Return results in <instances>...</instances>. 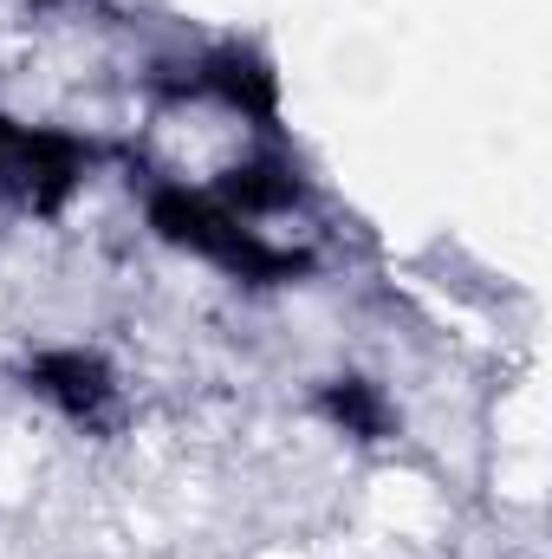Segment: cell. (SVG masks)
I'll return each instance as SVG.
<instances>
[{"label": "cell", "mask_w": 552, "mask_h": 559, "mask_svg": "<svg viewBox=\"0 0 552 559\" xmlns=\"http://www.w3.org/2000/svg\"><path fill=\"white\" fill-rule=\"evenodd\" d=\"M92 156L98 150L85 138H72V131L26 124V118L0 111V209L7 215H33V222L65 215V202L92 176Z\"/></svg>", "instance_id": "obj_3"}, {"label": "cell", "mask_w": 552, "mask_h": 559, "mask_svg": "<svg viewBox=\"0 0 552 559\" xmlns=\"http://www.w3.org/2000/svg\"><path fill=\"white\" fill-rule=\"evenodd\" d=\"M182 92L215 98V105H228V111H241V118H254V124H274L279 118V72L254 52V46H235V39L195 52V59L182 66Z\"/></svg>", "instance_id": "obj_4"}, {"label": "cell", "mask_w": 552, "mask_h": 559, "mask_svg": "<svg viewBox=\"0 0 552 559\" xmlns=\"http://www.w3.org/2000/svg\"><path fill=\"white\" fill-rule=\"evenodd\" d=\"M143 222H149L156 241H169V248H182V254H195V261H208V267H221L235 280H248V286H279V280L312 274V254L267 241L254 222H241L235 209H221L208 189H189V182H156L143 195Z\"/></svg>", "instance_id": "obj_1"}, {"label": "cell", "mask_w": 552, "mask_h": 559, "mask_svg": "<svg viewBox=\"0 0 552 559\" xmlns=\"http://www.w3.org/2000/svg\"><path fill=\"white\" fill-rule=\"evenodd\" d=\"M39 7H65V0H39Z\"/></svg>", "instance_id": "obj_7"}, {"label": "cell", "mask_w": 552, "mask_h": 559, "mask_svg": "<svg viewBox=\"0 0 552 559\" xmlns=\"http://www.w3.org/2000/svg\"><path fill=\"white\" fill-rule=\"evenodd\" d=\"M312 417L332 423V429H338V436H351V442H364V449H377V442H397V436H404V411L391 404V391H384L377 378H358V371L325 378V384L312 391Z\"/></svg>", "instance_id": "obj_5"}, {"label": "cell", "mask_w": 552, "mask_h": 559, "mask_svg": "<svg viewBox=\"0 0 552 559\" xmlns=\"http://www.w3.org/2000/svg\"><path fill=\"white\" fill-rule=\"evenodd\" d=\"M20 391L39 397L59 423H72L79 436H98L111 442L124 423H131V391H124V371L92 352V345H39L20 358Z\"/></svg>", "instance_id": "obj_2"}, {"label": "cell", "mask_w": 552, "mask_h": 559, "mask_svg": "<svg viewBox=\"0 0 552 559\" xmlns=\"http://www.w3.org/2000/svg\"><path fill=\"white\" fill-rule=\"evenodd\" d=\"M221 209H235L241 222H261V215H286L305 202V176L286 163V156H248L235 169H221V182L208 189Z\"/></svg>", "instance_id": "obj_6"}]
</instances>
